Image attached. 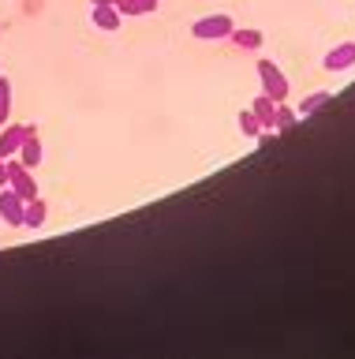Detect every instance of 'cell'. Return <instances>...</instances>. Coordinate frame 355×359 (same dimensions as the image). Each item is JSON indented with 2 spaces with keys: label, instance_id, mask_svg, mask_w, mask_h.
<instances>
[{
  "label": "cell",
  "instance_id": "obj_1",
  "mask_svg": "<svg viewBox=\"0 0 355 359\" xmlns=\"http://www.w3.org/2000/svg\"><path fill=\"white\" fill-rule=\"evenodd\" d=\"M258 83H262V94L273 101V105H281V101H288V75L277 67L273 60H258Z\"/></svg>",
  "mask_w": 355,
  "mask_h": 359
},
{
  "label": "cell",
  "instance_id": "obj_2",
  "mask_svg": "<svg viewBox=\"0 0 355 359\" xmlns=\"http://www.w3.org/2000/svg\"><path fill=\"white\" fill-rule=\"evenodd\" d=\"M232 30H236V19L225 15V11H217V15H202L198 22H191V34L198 41H221V38H228Z\"/></svg>",
  "mask_w": 355,
  "mask_h": 359
},
{
  "label": "cell",
  "instance_id": "obj_3",
  "mask_svg": "<svg viewBox=\"0 0 355 359\" xmlns=\"http://www.w3.org/2000/svg\"><path fill=\"white\" fill-rule=\"evenodd\" d=\"M8 187L15 191L23 202L38 198V180H34V168H27L19 157H8Z\"/></svg>",
  "mask_w": 355,
  "mask_h": 359
},
{
  "label": "cell",
  "instance_id": "obj_4",
  "mask_svg": "<svg viewBox=\"0 0 355 359\" xmlns=\"http://www.w3.org/2000/svg\"><path fill=\"white\" fill-rule=\"evenodd\" d=\"M23 206L27 202L19 198L12 187H0V221H4L8 229H23Z\"/></svg>",
  "mask_w": 355,
  "mask_h": 359
},
{
  "label": "cell",
  "instance_id": "obj_5",
  "mask_svg": "<svg viewBox=\"0 0 355 359\" xmlns=\"http://www.w3.org/2000/svg\"><path fill=\"white\" fill-rule=\"evenodd\" d=\"M27 131H34V123H4V128H0V157H4V161L19 154Z\"/></svg>",
  "mask_w": 355,
  "mask_h": 359
},
{
  "label": "cell",
  "instance_id": "obj_6",
  "mask_svg": "<svg viewBox=\"0 0 355 359\" xmlns=\"http://www.w3.org/2000/svg\"><path fill=\"white\" fill-rule=\"evenodd\" d=\"M321 67H326V72H348V67H355V41L333 45V49L321 56Z\"/></svg>",
  "mask_w": 355,
  "mask_h": 359
},
{
  "label": "cell",
  "instance_id": "obj_7",
  "mask_svg": "<svg viewBox=\"0 0 355 359\" xmlns=\"http://www.w3.org/2000/svg\"><path fill=\"white\" fill-rule=\"evenodd\" d=\"M90 22H94V30L113 34V30L124 27V15L116 11V4H94V8H90Z\"/></svg>",
  "mask_w": 355,
  "mask_h": 359
},
{
  "label": "cell",
  "instance_id": "obj_8",
  "mask_svg": "<svg viewBox=\"0 0 355 359\" xmlns=\"http://www.w3.org/2000/svg\"><path fill=\"white\" fill-rule=\"evenodd\" d=\"M19 161H23L27 168H38L41 165V139H38V128L34 131H27V139H23V146H19Z\"/></svg>",
  "mask_w": 355,
  "mask_h": 359
},
{
  "label": "cell",
  "instance_id": "obj_9",
  "mask_svg": "<svg viewBox=\"0 0 355 359\" xmlns=\"http://www.w3.org/2000/svg\"><path fill=\"white\" fill-rule=\"evenodd\" d=\"M46 217H49V206L41 202V195L30 198L27 206H23V229H41V224H46Z\"/></svg>",
  "mask_w": 355,
  "mask_h": 359
},
{
  "label": "cell",
  "instance_id": "obj_10",
  "mask_svg": "<svg viewBox=\"0 0 355 359\" xmlns=\"http://www.w3.org/2000/svg\"><path fill=\"white\" fill-rule=\"evenodd\" d=\"M161 0H116V11L120 15H150V11H158Z\"/></svg>",
  "mask_w": 355,
  "mask_h": 359
},
{
  "label": "cell",
  "instance_id": "obj_11",
  "mask_svg": "<svg viewBox=\"0 0 355 359\" xmlns=\"http://www.w3.org/2000/svg\"><path fill=\"white\" fill-rule=\"evenodd\" d=\"M228 38L236 41L239 49H262V41H265V38H262V30H254V27H243V30L236 27V30L228 34Z\"/></svg>",
  "mask_w": 355,
  "mask_h": 359
},
{
  "label": "cell",
  "instance_id": "obj_12",
  "mask_svg": "<svg viewBox=\"0 0 355 359\" xmlns=\"http://www.w3.org/2000/svg\"><path fill=\"white\" fill-rule=\"evenodd\" d=\"M251 112H254V116H258V123H262V131H273V112H277V105H273V101L270 97H254V105H251Z\"/></svg>",
  "mask_w": 355,
  "mask_h": 359
},
{
  "label": "cell",
  "instance_id": "obj_13",
  "mask_svg": "<svg viewBox=\"0 0 355 359\" xmlns=\"http://www.w3.org/2000/svg\"><path fill=\"white\" fill-rule=\"evenodd\" d=\"M329 97H333V94H329V90H318V94H307V97H303V105H299L295 112H299V116H303V120H307V116H314V112H318L321 105H326V101H329Z\"/></svg>",
  "mask_w": 355,
  "mask_h": 359
},
{
  "label": "cell",
  "instance_id": "obj_14",
  "mask_svg": "<svg viewBox=\"0 0 355 359\" xmlns=\"http://www.w3.org/2000/svg\"><path fill=\"white\" fill-rule=\"evenodd\" d=\"M299 123V112L295 109H288L284 101L277 105V112H273V131H288V128H295Z\"/></svg>",
  "mask_w": 355,
  "mask_h": 359
},
{
  "label": "cell",
  "instance_id": "obj_15",
  "mask_svg": "<svg viewBox=\"0 0 355 359\" xmlns=\"http://www.w3.org/2000/svg\"><path fill=\"white\" fill-rule=\"evenodd\" d=\"M8 116H12V79L0 75V128L8 123Z\"/></svg>",
  "mask_w": 355,
  "mask_h": 359
},
{
  "label": "cell",
  "instance_id": "obj_16",
  "mask_svg": "<svg viewBox=\"0 0 355 359\" xmlns=\"http://www.w3.org/2000/svg\"><path fill=\"white\" fill-rule=\"evenodd\" d=\"M239 131L247 135V139H258V131H262V123H258V116H254L251 109H243L239 112Z\"/></svg>",
  "mask_w": 355,
  "mask_h": 359
},
{
  "label": "cell",
  "instance_id": "obj_17",
  "mask_svg": "<svg viewBox=\"0 0 355 359\" xmlns=\"http://www.w3.org/2000/svg\"><path fill=\"white\" fill-rule=\"evenodd\" d=\"M273 139H277V131H258V150H270Z\"/></svg>",
  "mask_w": 355,
  "mask_h": 359
},
{
  "label": "cell",
  "instance_id": "obj_18",
  "mask_svg": "<svg viewBox=\"0 0 355 359\" xmlns=\"http://www.w3.org/2000/svg\"><path fill=\"white\" fill-rule=\"evenodd\" d=\"M0 187H8V161L0 157Z\"/></svg>",
  "mask_w": 355,
  "mask_h": 359
},
{
  "label": "cell",
  "instance_id": "obj_19",
  "mask_svg": "<svg viewBox=\"0 0 355 359\" xmlns=\"http://www.w3.org/2000/svg\"><path fill=\"white\" fill-rule=\"evenodd\" d=\"M90 4H116V0H90Z\"/></svg>",
  "mask_w": 355,
  "mask_h": 359
}]
</instances>
